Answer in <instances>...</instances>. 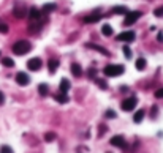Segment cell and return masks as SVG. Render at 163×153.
<instances>
[{
  "mask_svg": "<svg viewBox=\"0 0 163 153\" xmlns=\"http://www.w3.org/2000/svg\"><path fill=\"white\" fill-rule=\"evenodd\" d=\"M155 98H158V100L163 98V89H158V90L155 92Z\"/></svg>",
  "mask_w": 163,
  "mask_h": 153,
  "instance_id": "obj_31",
  "label": "cell"
},
{
  "mask_svg": "<svg viewBox=\"0 0 163 153\" xmlns=\"http://www.w3.org/2000/svg\"><path fill=\"white\" fill-rule=\"evenodd\" d=\"M87 48H92V49H95V51H98V52H101L103 55H109V52H108L105 48H101V46H98V44H87Z\"/></svg>",
  "mask_w": 163,
  "mask_h": 153,
  "instance_id": "obj_19",
  "label": "cell"
},
{
  "mask_svg": "<svg viewBox=\"0 0 163 153\" xmlns=\"http://www.w3.org/2000/svg\"><path fill=\"white\" fill-rule=\"evenodd\" d=\"M0 153H13V148L8 145H2L0 147Z\"/></svg>",
  "mask_w": 163,
  "mask_h": 153,
  "instance_id": "obj_25",
  "label": "cell"
},
{
  "mask_svg": "<svg viewBox=\"0 0 163 153\" xmlns=\"http://www.w3.org/2000/svg\"><path fill=\"white\" fill-rule=\"evenodd\" d=\"M8 30H10V27L3 22H0V33H8Z\"/></svg>",
  "mask_w": 163,
  "mask_h": 153,
  "instance_id": "obj_26",
  "label": "cell"
},
{
  "mask_svg": "<svg viewBox=\"0 0 163 153\" xmlns=\"http://www.w3.org/2000/svg\"><path fill=\"white\" fill-rule=\"evenodd\" d=\"M57 66H59V60H57V59H51V60L48 62V68H49V73H51V74L56 73Z\"/></svg>",
  "mask_w": 163,
  "mask_h": 153,
  "instance_id": "obj_13",
  "label": "cell"
},
{
  "mask_svg": "<svg viewBox=\"0 0 163 153\" xmlns=\"http://www.w3.org/2000/svg\"><path fill=\"white\" fill-rule=\"evenodd\" d=\"M13 14H15L18 19H22V18H25V10H24V6H19V5H16V6H15V10H13Z\"/></svg>",
  "mask_w": 163,
  "mask_h": 153,
  "instance_id": "obj_9",
  "label": "cell"
},
{
  "mask_svg": "<svg viewBox=\"0 0 163 153\" xmlns=\"http://www.w3.org/2000/svg\"><path fill=\"white\" fill-rule=\"evenodd\" d=\"M2 65L6 66V68H13L15 66V62H13V59H10V57H5V59H2Z\"/></svg>",
  "mask_w": 163,
  "mask_h": 153,
  "instance_id": "obj_22",
  "label": "cell"
},
{
  "mask_svg": "<svg viewBox=\"0 0 163 153\" xmlns=\"http://www.w3.org/2000/svg\"><path fill=\"white\" fill-rule=\"evenodd\" d=\"M54 100H56L57 103H60V104H65V103H68V96H66V93H56L54 95Z\"/></svg>",
  "mask_w": 163,
  "mask_h": 153,
  "instance_id": "obj_12",
  "label": "cell"
},
{
  "mask_svg": "<svg viewBox=\"0 0 163 153\" xmlns=\"http://www.w3.org/2000/svg\"><path fill=\"white\" fill-rule=\"evenodd\" d=\"M124 54H125V57H127V59H131V51H130V48H128V46H125V48H124Z\"/></svg>",
  "mask_w": 163,
  "mask_h": 153,
  "instance_id": "obj_30",
  "label": "cell"
},
{
  "mask_svg": "<svg viewBox=\"0 0 163 153\" xmlns=\"http://www.w3.org/2000/svg\"><path fill=\"white\" fill-rule=\"evenodd\" d=\"M56 139V133H45V141L46 142H52Z\"/></svg>",
  "mask_w": 163,
  "mask_h": 153,
  "instance_id": "obj_24",
  "label": "cell"
},
{
  "mask_svg": "<svg viewBox=\"0 0 163 153\" xmlns=\"http://www.w3.org/2000/svg\"><path fill=\"white\" fill-rule=\"evenodd\" d=\"M100 19H101V14H97V13H95V14L86 16V18H84V22H86V24H93V22H98Z\"/></svg>",
  "mask_w": 163,
  "mask_h": 153,
  "instance_id": "obj_11",
  "label": "cell"
},
{
  "mask_svg": "<svg viewBox=\"0 0 163 153\" xmlns=\"http://www.w3.org/2000/svg\"><path fill=\"white\" fill-rule=\"evenodd\" d=\"M138 104V100L135 98V96H131V98H127V100H124L120 103V107H122V110H125V112H130V110H133L135 109V106Z\"/></svg>",
  "mask_w": 163,
  "mask_h": 153,
  "instance_id": "obj_3",
  "label": "cell"
},
{
  "mask_svg": "<svg viewBox=\"0 0 163 153\" xmlns=\"http://www.w3.org/2000/svg\"><path fill=\"white\" fill-rule=\"evenodd\" d=\"M103 73L106 77H116V76L124 73V66L122 65H108V66H105Z\"/></svg>",
  "mask_w": 163,
  "mask_h": 153,
  "instance_id": "obj_2",
  "label": "cell"
},
{
  "mask_svg": "<svg viewBox=\"0 0 163 153\" xmlns=\"http://www.w3.org/2000/svg\"><path fill=\"white\" fill-rule=\"evenodd\" d=\"M135 65H136V69H139V71H143V69L146 68V60L141 57V59H138L136 62H135Z\"/></svg>",
  "mask_w": 163,
  "mask_h": 153,
  "instance_id": "obj_21",
  "label": "cell"
},
{
  "mask_svg": "<svg viewBox=\"0 0 163 153\" xmlns=\"http://www.w3.org/2000/svg\"><path fill=\"white\" fill-rule=\"evenodd\" d=\"M155 117H157V106L152 107V118H155Z\"/></svg>",
  "mask_w": 163,
  "mask_h": 153,
  "instance_id": "obj_32",
  "label": "cell"
},
{
  "mask_svg": "<svg viewBox=\"0 0 163 153\" xmlns=\"http://www.w3.org/2000/svg\"><path fill=\"white\" fill-rule=\"evenodd\" d=\"M105 131H106V126H105V125H101V126H100V136H101Z\"/></svg>",
  "mask_w": 163,
  "mask_h": 153,
  "instance_id": "obj_34",
  "label": "cell"
},
{
  "mask_svg": "<svg viewBox=\"0 0 163 153\" xmlns=\"http://www.w3.org/2000/svg\"><path fill=\"white\" fill-rule=\"evenodd\" d=\"M101 33H103L105 36H111V35H113V27H111L109 24H105V25L101 27Z\"/></svg>",
  "mask_w": 163,
  "mask_h": 153,
  "instance_id": "obj_18",
  "label": "cell"
},
{
  "mask_svg": "<svg viewBox=\"0 0 163 153\" xmlns=\"http://www.w3.org/2000/svg\"><path fill=\"white\" fill-rule=\"evenodd\" d=\"M29 16H30V19H32V21H38L41 14H40L38 8H35V6H33V8H30V11H29Z\"/></svg>",
  "mask_w": 163,
  "mask_h": 153,
  "instance_id": "obj_17",
  "label": "cell"
},
{
  "mask_svg": "<svg viewBox=\"0 0 163 153\" xmlns=\"http://www.w3.org/2000/svg\"><path fill=\"white\" fill-rule=\"evenodd\" d=\"M56 10H57V5H56V3H46V5L43 6V13H45V14H49V13L56 11Z\"/></svg>",
  "mask_w": 163,
  "mask_h": 153,
  "instance_id": "obj_16",
  "label": "cell"
},
{
  "mask_svg": "<svg viewBox=\"0 0 163 153\" xmlns=\"http://www.w3.org/2000/svg\"><path fill=\"white\" fill-rule=\"evenodd\" d=\"M154 14H155L157 18H163V6H160V8H157V10L154 11Z\"/></svg>",
  "mask_w": 163,
  "mask_h": 153,
  "instance_id": "obj_29",
  "label": "cell"
},
{
  "mask_svg": "<svg viewBox=\"0 0 163 153\" xmlns=\"http://www.w3.org/2000/svg\"><path fill=\"white\" fill-rule=\"evenodd\" d=\"M27 68H29L30 71H38V69L41 68V59H38V57L30 59L29 62H27Z\"/></svg>",
  "mask_w": 163,
  "mask_h": 153,
  "instance_id": "obj_7",
  "label": "cell"
},
{
  "mask_svg": "<svg viewBox=\"0 0 163 153\" xmlns=\"http://www.w3.org/2000/svg\"><path fill=\"white\" fill-rule=\"evenodd\" d=\"M113 13H116V14H127V8L125 6H114L113 8Z\"/></svg>",
  "mask_w": 163,
  "mask_h": 153,
  "instance_id": "obj_23",
  "label": "cell"
},
{
  "mask_svg": "<svg viewBox=\"0 0 163 153\" xmlns=\"http://www.w3.org/2000/svg\"><path fill=\"white\" fill-rule=\"evenodd\" d=\"M48 92H49V87H48L46 84H40V85H38V93L41 95V96H46Z\"/></svg>",
  "mask_w": 163,
  "mask_h": 153,
  "instance_id": "obj_20",
  "label": "cell"
},
{
  "mask_svg": "<svg viewBox=\"0 0 163 153\" xmlns=\"http://www.w3.org/2000/svg\"><path fill=\"white\" fill-rule=\"evenodd\" d=\"M95 82H97V84H98V85H100V87H101L103 90L106 89V82H105L103 79H98V77H95Z\"/></svg>",
  "mask_w": 163,
  "mask_h": 153,
  "instance_id": "obj_28",
  "label": "cell"
},
{
  "mask_svg": "<svg viewBox=\"0 0 163 153\" xmlns=\"http://www.w3.org/2000/svg\"><path fill=\"white\" fill-rule=\"evenodd\" d=\"M30 48L32 46L27 39H19L13 44V52H15L16 55H25L27 52H30Z\"/></svg>",
  "mask_w": 163,
  "mask_h": 153,
  "instance_id": "obj_1",
  "label": "cell"
},
{
  "mask_svg": "<svg viewBox=\"0 0 163 153\" xmlns=\"http://www.w3.org/2000/svg\"><path fill=\"white\" fill-rule=\"evenodd\" d=\"M135 38H136V35L131 30L122 32L120 35H117V41H124V43H131V41H135Z\"/></svg>",
  "mask_w": 163,
  "mask_h": 153,
  "instance_id": "obj_5",
  "label": "cell"
},
{
  "mask_svg": "<svg viewBox=\"0 0 163 153\" xmlns=\"http://www.w3.org/2000/svg\"><path fill=\"white\" fill-rule=\"evenodd\" d=\"M68 90H70V82H68V79H62V81H60V89H59V92H60V93H68Z\"/></svg>",
  "mask_w": 163,
  "mask_h": 153,
  "instance_id": "obj_14",
  "label": "cell"
},
{
  "mask_svg": "<svg viewBox=\"0 0 163 153\" xmlns=\"http://www.w3.org/2000/svg\"><path fill=\"white\" fill-rule=\"evenodd\" d=\"M157 39L160 41V43H163V33H158V35H157Z\"/></svg>",
  "mask_w": 163,
  "mask_h": 153,
  "instance_id": "obj_35",
  "label": "cell"
},
{
  "mask_svg": "<svg viewBox=\"0 0 163 153\" xmlns=\"http://www.w3.org/2000/svg\"><path fill=\"white\" fill-rule=\"evenodd\" d=\"M143 16V13L141 11H131V13H127L125 14V25H131V24H135L139 18Z\"/></svg>",
  "mask_w": 163,
  "mask_h": 153,
  "instance_id": "obj_4",
  "label": "cell"
},
{
  "mask_svg": "<svg viewBox=\"0 0 163 153\" xmlns=\"http://www.w3.org/2000/svg\"><path fill=\"white\" fill-rule=\"evenodd\" d=\"M105 117L106 118H116V112H114V110H106V114H105Z\"/></svg>",
  "mask_w": 163,
  "mask_h": 153,
  "instance_id": "obj_27",
  "label": "cell"
},
{
  "mask_svg": "<svg viewBox=\"0 0 163 153\" xmlns=\"http://www.w3.org/2000/svg\"><path fill=\"white\" fill-rule=\"evenodd\" d=\"M16 82H18L19 85L25 87V85H29V84H30V77L27 76L25 73H18V74H16Z\"/></svg>",
  "mask_w": 163,
  "mask_h": 153,
  "instance_id": "obj_8",
  "label": "cell"
},
{
  "mask_svg": "<svg viewBox=\"0 0 163 153\" xmlns=\"http://www.w3.org/2000/svg\"><path fill=\"white\" fill-rule=\"evenodd\" d=\"M70 69H71V73H73V76H75V77H81V76H83V68H81V65L73 63Z\"/></svg>",
  "mask_w": 163,
  "mask_h": 153,
  "instance_id": "obj_10",
  "label": "cell"
},
{
  "mask_svg": "<svg viewBox=\"0 0 163 153\" xmlns=\"http://www.w3.org/2000/svg\"><path fill=\"white\" fill-rule=\"evenodd\" d=\"M144 114H146V112H144L143 109L136 110V114L133 115V122H135V123H141V122H143V118H144Z\"/></svg>",
  "mask_w": 163,
  "mask_h": 153,
  "instance_id": "obj_15",
  "label": "cell"
},
{
  "mask_svg": "<svg viewBox=\"0 0 163 153\" xmlns=\"http://www.w3.org/2000/svg\"><path fill=\"white\" fill-rule=\"evenodd\" d=\"M111 145H114V147H119V148H125L127 147V142H125V139H124V136H114V137H111Z\"/></svg>",
  "mask_w": 163,
  "mask_h": 153,
  "instance_id": "obj_6",
  "label": "cell"
},
{
  "mask_svg": "<svg viewBox=\"0 0 163 153\" xmlns=\"http://www.w3.org/2000/svg\"><path fill=\"white\" fill-rule=\"evenodd\" d=\"M5 103V96H3V93L0 92V104H3Z\"/></svg>",
  "mask_w": 163,
  "mask_h": 153,
  "instance_id": "obj_33",
  "label": "cell"
}]
</instances>
